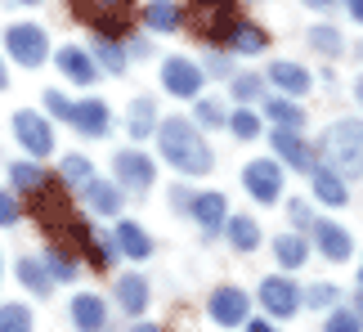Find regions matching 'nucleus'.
<instances>
[{"mask_svg":"<svg viewBox=\"0 0 363 332\" xmlns=\"http://www.w3.org/2000/svg\"><path fill=\"white\" fill-rule=\"evenodd\" d=\"M157 144H162V157L175 166V171L184 175H206L211 171V148H206V140L198 135V126H193L189 117H171L157 126Z\"/></svg>","mask_w":363,"mask_h":332,"instance_id":"f257e3e1","label":"nucleus"},{"mask_svg":"<svg viewBox=\"0 0 363 332\" xmlns=\"http://www.w3.org/2000/svg\"><path fill=\"white\" fill-rule=\"evenodd\" d=\"M184 23L193 27V36L202 40V45H225L233 36V27H238V0H189L184 9Z\"/></svg>","mask_w":363,"mask_h":332,"instance_id":"f03ea898","label":"nucleus"},{"mask_svg":"<svg viewBox=\"0 0 363 332\" xmlns=\"http://www.w3.org/2000/svg\"><path fill=\"white\" fill-rule=\"evenodd\" d=\"M323 153H328V162L337 166L341 175H363V121H337L328 135H323Z\"/></svg>","mask_w":363,"mask_h":332,"instance_id":"7ed1b4c3","label":"nucleus"},{"mask_svg":"<svg viewBox=\"0 0 363 332\" xmlns=\"http://www.w3.org/2000/svg\"><path fill=\"white\" fill-rule=\"evenodd\" d=\"M77 18L90 23L104 40L130 36V0H72Z\"/></svg>","mask_w":363,"mask_h":332,"instance_id":"20e7f679","label":"nucleus"},{"mask_svg":"<svg viewBox=\"0 0 363 332\" xmlns=\"http://www.w3.org/2000/svg\"><path fill=\"white\" fill-rule=\"evenodd\" d=\"M5 50L13 54V63L40 67L45 54H50V36H45V27H36V23H18V27L5 32Z\"/></svg>","mask_w":363,"mask_h":332,"instance_id":"39448f33","label":"nucleus"},{"mask_svg":"<svg viewBox=\"0 0 363 332\" xmlns=\"http://www.w3.org/2000/svg\"><path fill=\"white\" fill-rule=\"evenodd\" d=\"M242 184L256 202H278L283 198V162L278 157H256L242 166Z\"/></svg>","mask_w":363,"mask_h":332,"instance_id":"423d86ee","label":"nucleus"},{"mask_svg":"<svg viewBox=\"0 0 363 332\" xmlns=\"http://www.w3.org/2000/svg\"><path fill=\"white\" fill-rule=\"evenodd\" d=\"M13 135H18V144L27 148L32 157H50L54 153V131H50V121L45 117H36V113H13Z\"/></svg>","mask_w":363,"mask_h":332,"instance_id":"0eeeda50","label":"nucleus"},{"mask_svg":"<svg viewBox=\"0 0 363 332\" xmlns=\"http://www.w3.org/2000/svg\"><path fill=\"white\" fill-rule=\"evenodd\" d=\"M202 77H206L202 67L189 63V59H179V54L162 63V86L171 90V94H179V99H193V94L202 90Z\"/></svg>","mask_w":363,"mask_h":332,"instance_id":"6e6552de","label":"nucleus"},{"mask_svg":"<svg viewBox=\"0 0 363 332\" xmlns=\"http://www.w3.org/2000/svg\"><path fill=\"white\" fill-rule=\"evenodd\" d=\"M310 189H314V198L328 202V206H345V202H350L345 175L337 171V166H328V162H314L310 166Z\"/></svg>","mask_w":363,"mask_h":332,"instance_id":"1a4fd4ad","label":"nucleus"},{"mask_svg":"<svg viewBox=\"0 0 363 332\" xmlns=\"http://www.w3.org/2000/svg\"><path fill=\"white\" fill-rule=\"evenodd\" d=\"M260 301H264V310L269 314H278V319H291L296 314V306H301V292H296V283L291 279H264L260 283Z\"/></svg>","mask_w":363,"mask_h":332,"instance_id":"9d476101","label":"nucleus"},{"mask_svg":"<svg viewBox=\"0 0 363 332\" xmlns=\"http://www.w3.org/2000/svg\"><path fill=\"white\" fill-rule=\"evenodd\" d=\"M274 153L278 162H287V166H296V171L310 175V166H314V148L301 140V131H283V126H274Z\"/></svg>","mask_w":363,"mask_h":332,"instance_id":"9b49d317","label":"nucleus"},{"mask_svg":"<svg viewBox=\"0 0 363 332\" xmlns=\"http://www.w3.org/2000/svg\"><path fill=\"white\" fill-rule=\"evenodd\" d=\"M211 319L220 328L247 323V292H242V287H216V292H211Z\"/></svg>","mask_w":363,"mask_h":332,"instance_id":"f8f14e48","label":"nucleus"},{"mask_svg":"<svg viewBox=\"0 0 363 332\" xmlns=\"http://www.w3.org/2000/svg\"><path fill=\"white\" fill-rule=\"evenodd\" d=\"M193 220L202 225V233L211 238V233H220L229 225V206H225V193H198L193 198Z\"/></svg>","mask_w":363,"mask_h":332,"instance_id":"ddd939ff","label":"nucleus"},{"mask_svg":"<svg viewBox=\"0 0 363 332\" xmlns=\"http://www.w3.org/2000/svg\"><path fill=\"white\" fill-rule=\"evenodd\" d=\"M113 171H117L121 184H130V189H148V184H152V162L139 153V148H125V153H117Z\"/></svg>","mask_w":363,"mask_h":332,"instance_id":"4468645a","label":"nucleus"},{"mask_svg":"<svg viewBox=\"0 0 363 332\" xmlns=\"http://www.w3.org/2000/svg\"><path fill=\"white\" fill-rule=\"evenodd\" d=\"M72 323H77V332H104L108 328V306L94 292L72 297Z\"/></svg>","mask_w":363,"mask_h":332,"instance_id":"2eb2a0df","label":"nucleus"},{"mask_svg":"<svg viewBox=\"0 0 363 332\" xmlns=\"http://www.w3.org/2000/svg\"><path fill=\"white\" fill-rule=\"evenodd\" d=\"M59 72H63L67 81H77V86H90V81L99 77V63H94L86 50L63 45V50H59Z\"/></svg>","mask_w":363,"mask_h":332,"instance_id":"dca6fc26","label":"nucleus"},{"mask_svg":"<svg viewBox=\"0 0 363 332\" xmlns=\"http://www.w3.org/2000/svg\"><path fill=\"white\" fill-rule=\"evenodd\" d=\"M314 238H318V252H323L328 260H350V252H354L350 233H345L341 225H332V220H318V225H314Z\"/></svg>","mask_w":363,"mask_h":332,"instance_id":"f3484780","label":"nucleus"},{"mask_svg":"<svg viewBox=\"0 0 363 332\" xmlns=\"http://www.w3.org/2000/svg\"><path fill=\"white\" fill-rule=\"evenodd\" d=\"M117 247H121V256H130V260H148L152 256V238L135 225V220H121L117 225Z\"/></svg>","mask_w":363,"mask_h":332,"instance_id":"a211bd4d","label":"nucleus"},{"mask_svg":"<svg viewBox=\"0 0 363 332\" xmlns=\"http://www.w3.org/2000/svg\"><path fill=\"white\" fill-rule=\"evenodd\" d=\"M108 104L104 99H86V104H77V117H72V126L81 131V135H104L108 131Z\"/></svg>","mask_w":363,"mask_h":332,"instance_id":"6ab92c4d","label":"nucleus"},{"mask_svg":"<svg viewBox=\"0 0 363 332\" xmlns=\"http://www.w3.org/2000/svg\"><path fill=\"white\" fill-rule=\"evenodd\" d=\"M269 81H274L283 94H305V90L314 86L310 72H305L301 63H274V67H269Z\"/></svg>","mask_w":363,"mask_h":332,"instance_id":"aec40b11","label":"nucleus"},{"mask_svg":"<svg viewBox=\"0 0 363 332\" xmlns=\"http://www.w3.org/2000/svg\"><path fill=\"white\" fill-rule=\"evenodd\" d=\"M225 233H229L233 252H256V247H260V225H256L251 216H229Z\"/></svg>","mask_w":363,"mask_h":332,"instance_id":"412c9836","label":"nucleus"},{"mask_svg":"<svg viewBox=\"0 0 363 332\" xmlns=\"http://www.w3.org/2000/svg\"><path fill=\"white\" fill-rule=\"evenodd\" d=\"M18 283L32 287L36 297H50V292H54V274H50V265H40V260H32V256L18 260Z\"/></svg>","mask_w":363,"mask_h":332,"instance_id":"4be33fe9","label":"nucleus"},{"mask_svg":"<svg viewBox=\"0 0 363 332\" xmlns=\"http://www.w3.org/2000/svg\"><path fill=\"white\" fill-rule=\"evenodd\" d=\"M264 117H269L274 126H283V131H301V126H305V113H301L291 99H283V94L264 99Z\"/></svg>","mask_w":363,"mask_h":332,"instance_id":"5701e85b","label":"nucleus"},{"mask_svg":"<svg viewBox=\"0 0 363 332\" xmlns=\"http://www.w3.org/2000/svg\"><path fill=\"white\" fill-rule=\"evenodd\" d=\"M86 202H90L99 216H117V211H121V193L108 184V179H99V175L86 184Z\"/></svg>","mask_w":363,"mask_h":332,"instance_id":"b1692460","label":"nucleus"},{"mask_svg":"<svg viewBox=\"0 0 363 332\" xmlns=\"http://www.w3.org/2000/svg\"><path fill=\"white\" fill-rule=\"evenodd\" d=\"M117 301L125 306V314H144L148 310V283L139 279V274H125L117 283Z\"/></svg>","mask_w":363,"mask_h":332,"instance_id":"393cba45","label":"nucleus"},{"mask_svg":"<svg viewBox=\"0 0 363 332\" xmlns=\"http://www.w3.org/2000/svg\"><path fill=\"white\" fill-rule=\"evenodd\" d=\"M305 238H296V233H278L274 238V256H278V265L283 270H296V265H305Z\"/></svg>","mask_w":363,"mask_h":332,"instance_id":"a878e982","label":"nucleus"},{"mask_svg":"<svg viewBox=\"0 0 363 332\" xmlns=\"http://www.w3.org/2000/svg\"><path fill=\"white\" fill-rule=\"evenodd\" d=\"M144 23L152 27V32H175V27H179V9L171 5V0H152V5L144 9Z\"/></svg>","mask_w":363,"mask_h":332,"instance_id":"bb28decb","label":"nucleus"},{"mask_svg":"<svg viewBox=\"0 0 363 332\" xmlns=\"http://www.w3.org/2000/svg\"><path fill=\"white\" fill-rule=\"evenodd\" d=\"M229 45L238 50V54H260L264 45H269V36H264L260 27H251V23H238V27H233V36H229Z\"/></svg>","mask_w":363,"mask_h":332,"instance_id":"cd10ccee","label":"nucleus"},{"mask_svg":"<svg viewBox=\"0 0 363 332\" xmlns=\"http://www.w3.org/2000/svg\"><path fill=\"white\" fill-rule=\"evenodd\" d=\"M94 63H99L104 72L121 77V72H125V50L117 45V40H94Z\"/></svg>","mask_w":363,"mask_h":332,"instance_id":"c85d7f7f","label":"nucleus"},{"mask_svg":"<svg viewBox=\"0 0 363 332\" xmlns=\"http://www.w3.org/2000/svg\"><path fill=\"white\" fill-rule=\"evenodd\" d=\"M157 126V113H152V99H135L130 104V140H144Z\"/></svg>","mask_w":363,"mask_h":332,"instance_id":"c756f323","label":"nucleus"},{"mask_svg":"<svg viewBox=\"0 0 363 332\" xmlns=\"http://www.w3.org/2000/svg\"><path fill=\"white\" fill-rule=\"evenodd\" d=\"M9 179H13V189H27V193H36V189L50 179V175L40 171L36 162H13V166H9Z\"/></svg>","mask_w":363,"mask_h":332,"instance_id":"7c9ffc66","label":"nucleus"},{"mask_svg":"<svg viewBox=\"0 0 363 332\" xmlns=\"http://www.w3.org/2000/svg\"><path fill=\"white\" fill-rule=\"evenodd\" d=\"M117 252H121V247H117V238H104V233H90L86 260H90L94 270H108V265H113V256H117Z\"/></svg>","mask_w":363,"mask_h":332,"instance_id":"2f4dec72","label":"nucleus"},{"mask_svg":"<svg viewBox=\"0 0 363 332\" xmlns=\"http://www.w3.org/2000/svg\"><path fill=\"white\" fill-rule=\"evenodd\" d=\"M59 179H63V184H81V189H86L90 179H94V171H90V162H86V157H63Z\"/></svg>","mask_w":363,"mask_h":332,"instance_id":"473e14b6","label":"nucleus"},{"mask_svg":"<svg viewBox=\"0 0 363 332\" xmlns=\"http://www.w3.org/2000/svg\"><path fill=\"white\" fill-rule=\"evenodd\" d=\"M0 332H32L27 306H0Z\"/></svg>","mask_w":363,"mask_h":332,"instance_id":"72a5a7b5","label":"nucleus"},{"mask_svg":"<svg viewBox=\"0 0 363 332\" xmlns=\"http://www.w3.org/2000/svg\"><path fill=\"white\" fill-rule=\"evenodd\" d=\"M310 45H314L318 54H328V59H337V54L345 50L341 36H337V27H314V32H310Z\"/></svg>","mask_w":363,"mask_h":332,"instance_id":"f704fd0d","label":"nucleus"},{"mask_svg":"<svg viewBox=\"0 0 363 332\" xmlns=\"http://www.w3.org/2000/svg\"><path fill=\"white\" fill-rule=\"evenodd\" d=\"M229 131L238 135V140H256V135H260V117L247 113V108H238V113L229 117Z\"/></svg>","mask_w":363,"mask_h":332,"instance_id":"c9c22d12","label":"nucleus"},{"mask_svg":"<svg viewBox=\"0 0 363 332\" xmlns=\"http://www.w3.org/2000/svg\"><path fill=\"white\" fill-rule=\"evenodd\" d=\"M45 265H50V274H54V279H63V283H67V279H77V260L67 256L63 247H54V252L45 256Z\"/></svg>","mask_w":363,"mask_h":332,"instance_id":"e433bc0d","label":"nucleus"},{"mask_svg":"<svg viewBox=\"0 0 363 332\" xmlns=\"http://www.w3.org/2000/svg\"><path fill=\"white\" fill-rule=\"evenodd\" d=\"M337 283H314L310 292H305V301H310V310H328V306H337Z\"/></svg>","mask_w":363,"mask_h":332,"instance_id":"4c0bfd02","label":"nucleus"},{"mask_svg":"<svg viewBox=\"0 0 363 332\" xmlns=\"http://www.w3.org/2000/svg\"><path fill=\"white\" fill-rule=\"evenodd\" d=\"M233 99H238V104H256L260 99V77H251V72L233 77Z\"/></svg>","mask_w":363,"mask_h":332,"instance_id":"58836bf2","label":"nucleus"},{"mask_svg":"<svg viewBox=\"0 0 363 332\" xmlns=\"http://www.w3.org/2000/svg\"><path fill=\"white\" fill-rule=\"evenodd\" d=\"M323 332H363V323H359L354 310H332L328 323H323Z\"/></svg>","mask_w":363,"mask_h":332,"instance_id":"ea45409f","label":"nucleus"},{"mask_svg":"<svg viewBox=\"0 0 363 332\" xmlns=\"http://www.w3.org/2000/svg\"><path fill=\"white\" fill-rule=\"evenodd\" d=\"M225 121H229V117H225V108H220L216 99H202V104H198V126L211 131V126H225Z\"/></svg>","mask_w":363,"mask_h":332,"instance_id":"a19ab883","label":"nucleus"},{"mask_svg":"<svg viewBox=\"0 0 363 332\" xmlns=\"http://www.w3.org/2000/svg\"><path fill=\"white\" fill-rule=\"evenodd\" d=\"M45 108H50L54 117H63V121H72V117H77V104H72V99H63L59 90H45Z\"/></svg>","mask_w":363,"mask_h":332,"instance_id":"79ce46f5","label":"nucleus"},{"mask_svg":"<svg viewBox=\"0 0 363 332\" xmlns=\"http://www.w3.org/2000/svg\"><path fill=\"white\" fill-rule=\"evenodd\" d=\"M13 220H18V202H13L5 189H0V229H9Z\"/></svg>","mask_w":363,"mask_h":332,"instance_id":"37998d69","label":"nucleus"},{"mask_svg":"<svg viewBox=\"0 0 363 332\" xmlns=\"http://www.w3.org/2000/svg\"><path fill=\"white\" fill-rule=\"evenodd\" d=\"M206 67H211L206 77H229V59H220V54H211V59H206Z\"/></svg>","mask_w":363,"mask_h":332,"instance_id":"c03bdc74","label":"nucleus"},{"mask_svg":"<svg viewBox=\"0 0 363 332\" xmlns=\"http://www.w3.org/2000/svg\"><path fill=\"white\" fill-rule=\"evenodd\" d=\"M291 220H296V225H310V206H305V202H291Z\"/></svg>","mask_w":363,"mask_h":332,"instance_id":"a18cd8bd","label":"nucleus"},{"mask_svg":"<svg viewBox=\"0 0 363 332\" xmlns=\"http://www.w3.org/2000/svg\"><path fill=\"white\" fill-rule=\"evenodd\" d=\"M247 332H278V328L264 323V319H247Z\"/></svg>","mask_w":363,"mask_h":332,"instance_id":"49530a36","label":"nucleus"},{"mask_svg":"<svg viewBox=\"0 0 363 332\" xmlns=\"http://www.w3.org/2000/svg\"><path fill=\"white\" fill-rule=\"evenodd\" d=\"M345 9H350L354 23H363V0H345Z\"/></svg>","mask_w":363,"mask_h":332,"instance_id":"de8ad7c7","label":"nucleus"},{"mask_svg":"<svg viewBox=\"0 0 363 332\" xmlns=\"http://www.w3.org/2000/svg\"><path fill=\"white\" fill-rule=\"evenodd\" d=\"M350 310L359 314V323H363V287H359V292H354V301H350Z\"/></svg>","mask_w":363,"mask_h":332,"instance_id":"09e8293b","label":"nucleus"},{"mask_svg":"<svg viewBox=\"0 0 363 332\" xmlns=\"http://www.w3.org/2000/svg\"><path fill=\"white\" fill-rule=\"evenodd\" d=\"M130 332H166V328H157V323H135Z\"/></svg>","mask_w":363,"mask_h":332,"instance_id":"8fccbe9b","label":"nucleus"},{"mask_svg":"<svg viewBox=\"0 0 363 332\" xmlns=\"http://www.w3.org/2000/svg\"><path fill=\"white\" fill-rule=\"evenodd\" d=\"M310 9H328V5H337V0H305Z\"/></svg>","mask_w":363,"mask_h":332,"instance_id":"3c124183","label":"nucleus"},{"mask_svg":"<svg viewBox=\"0 0 363 332\" xmlns=\"http://www.w3.org/2000/svg\"><path fill=\"white\" fill-rule=\"evenodd\" d=\"M9 86V72H5V63H0V90H5Z\"/></svg>","mask_w":363,"mask_h":332,"instance_id":"603ef678","label":"nucleus"},{"mask_svg":"<svg viewBox=\"0 0 363 332\" xmlns=\"http://www.w3.org/2000/svg\"><path fill=\"white\" fill-rule=\"evenodd\" d=\"M354 94H359V104H363V77H359V86H354Z\"/></svg>","mask_w":363,"mask_h":332,"instance_id":"864d4df0","label":"nucleus"},{"mask_svg":"<svg viewBox=\"0 0 363 332\" xmlns=\"http://www.w3.org/2000/svg\"><path fill=\"white\" fill-rule=\"evenodd\" d=\"M13 5H36V0H13Z\"/></svg>","mask_w":363,"mask_h":332,"instance_id":"5fc2aeb1","label":"nucleus"}]
</instances>
